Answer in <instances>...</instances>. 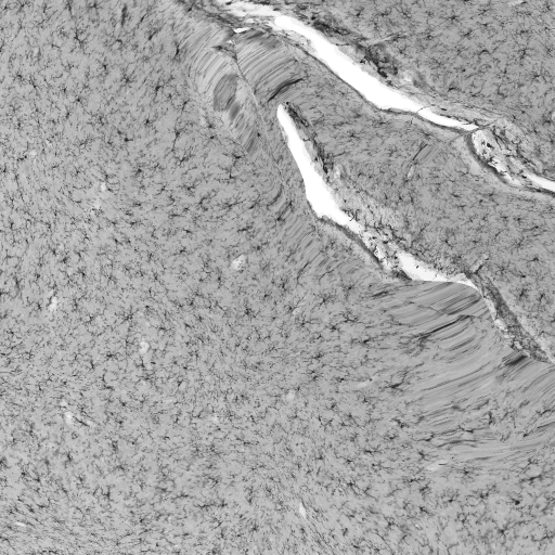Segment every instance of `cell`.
Listing matches in <instances>:
<instances>
[{
  "mask_svg": "<svg viewBox=\"0 0 555 555\" xmlns=\"http://www.w3.org/2000/svg\"><path fill=\"white\" fill-rule=\"evenodd\" d=\"M395 5L400 88L477 125L511 166L552 175L555 1Z\"/></svg>",
  "mask_w": 555,
  "mask_h": 555,
  "instance_id": "1",
  "label": "cell"
}]
</instances>
